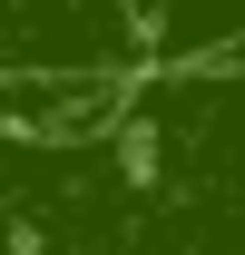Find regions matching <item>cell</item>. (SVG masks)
Returning <instances> with one entry per match:
<instances>
[{
  "instance_id": "6da1fadb",
  "label": "cell",
  "mask_w": 245,
  "mask_h": 255,
  "mask_svg": "<svg viewBox=\"0 0 245 255\" xmlns=\"http://www.w3.org/2000/svg\"><path fill=\"white\" fill-rule=\"evenodd\" d=\"M0 255H245V59L127 79L98 137H0Z\"/></svg>"
},
{
  "instance_id": "7a4b0ae2",
  "label": "cell",
  "mask_w": 245,
  "mask_h": 255,
  "mask_svg": "<svg viewBox=\"0 0 245 255\" xmlns=\"http://www.w3.org/2000/svg\"><path fill=\"white\" fill-rule=\"evenodd\" d=\"M30 79H147L137 0H0V89Z\"/></svg>"
},
{
  "instance_id": "3957f363",
  "label": "cell",
  "mask_w": 245,
  "mask_h": 255,
  "mask_svg": "<svg viewBox=\"0 0 245 255\" xmlns=\"http://www.w3.org/2000/svg\"><path fill=\"white\" fill-rule=\"evenodd\" d=\"M147 69H216L245 59V0H137Z\"/></svg>"
}]
</instances>
